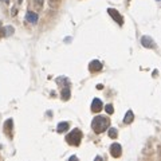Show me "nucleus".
I'll return each instance as SVG.
<instances>
[{
    "label": "nucleus",
    "mask_w": 161,
    "mask_h": 161,
    "mask_svg": "<svg viewBox=\"0 0 161 161\" xmlns=\"http://www.w3.org/2000/svg\"><path fill=\"white\" fill-rule=\"evenodd\" d=\"M110 121L107 117H103V115H98V117H95L93 120V122H91V128H93V130L95 131V133H102V131H105L107 129V126H109Z\"/></svg>",
    "instance_id": "nucleus-1"
},
{
    "label": "nucleus",
    "mask_w": 161,
    "mask_h": 161,
    "mask_svg": "<svg viewBox=\"0 0 161 161\" xmlns=\"http://www.w3.org/2000/svg\"><path fill=\"white\" fill-rule=\"evenodd\" d=\"M80 140H82V131L79 129H74L66 136V141L72 146H78L80 144Z\"/></svg>",
    "instance_id": "nucleus-2"
},
{
    "label": "nucleus",
    "mask_w": 161,
    "mask_h": 161,
    "mask_svg": "<svg viewBox=\"0 0 161 161\" xmlns=\"http://www.w3.org/2000/svg\"><path fill=\"white\" fill-rule=\"evenodd\" d=\"M122 148H121V145L118 144V142H114V144L110 145V154L113 156L114 158H118L121 156V153H122Z\"/></svg>",
    "instance_id": "nucleus-3"
},
{
    "label": "nucleus",
    "mask_w": 161,
    "mask_h": 161,
    "mask_svg": "<svg viewBox=\"0 0 161 161\" xmlns=\"http://www.w3.org/2000/svg\"><path fill=\"white\" fill-rule=\"evenodd\" d=\"M107 13H109L110 16H112L113 19H114L117 23H120L121 26H122V23H123V19H122V16L120 15V13L117 12V11L114 10V8H107Z\"/></svg>",
    "instance_id": "nucleus-4"
},
{
    "label": "nucleus",
    "mask_w": 161,
    "mask_h": 161,
    "mask_svg": "<svg viewBox=\"0 0 161 161\" xmlns=\"http://www.w3.org/2000/svg\"><path fill=\"white\" fill-rule=\"evenodd\" d=\"M141 43H142V46L146 47V48H156L154 40H153L150 36H142L141 38Z\"/></svg>",
    "instance_id": "nucleus-5"
},
{
    "label": "nucleus",
    "mask_w": 161,
    "mask_h": 161,
    "mask_svg": "<svg viewBox=\"0 0 161 161\" xmlns=\"http://www.w3.org/2000/svg\"><path fill=\"white\" fill-rule=\"evenodd\" d=\"M102 106H103V105H102V101H101V99H98V98L93 99V102H91V110H93L94 113L101 112Z\"/></svg>",
    "instance_id": "nucleus-6"
},
{
    "label": "nucleus",
    "mask_w": 161,
    "mask_h": 161,
    "mask_svg": "<svg viewBox=\"0 0 161 161\" xmlns=\"http://www.w3.org/2000/svg\"><path fill=\"white\" fill-rule=\"evenodd\" d=\"M38 13H35V12H32V11H28L27 12V15H26V20L28 21V23H31V24H36L38 23Z\"/></svg>",
    "instance_id": "nucleus-7"
},
{
    "label": "nucleus",
    "mask_w": 161,
    "mask_h": 161,
    "mask_svg": "<svg viewBox=\"0 0 161 161\" xmlns=\"http://www.w3.org/2000/svg\"><path fill=\"white\" fill-rule=\"evenodd\" d=\"M101 69H102V63L99 61H93V62H90V64H89V70H90L91 72L99 71Z\"/></svg>",
    "instance_id": "nucleus-8"
},
{
    "label": "nucleus",
    "mask_w": 161,
    "mask_h": 161,
    "mask_svg": "<svg viewBox=\"0 0 161 161\" xmlns=\"http://www.w3.org/2000/svg\"><path fill=\"white\" fill-rule=\"evenodd\" d=\"M13 31H15V30H13L12 26H5L3 30H0V32H3V35H4V36H10V35H12Z\"/></svg>",
    "instance_id": "nucleus-9"
},
{
    "label": "nucleus",
    "mask_w": 161,
    "mask_h": 161,
    "mask_svg": "<svg viewBox=\"0 0 161 161\" xmlns=\"http://www.w3.org/2000/svg\"><path fill=\"white\" fill-rule=\"evenodd\" d=\"M69 122H61L58 126H56V130H58V133H64V131H67V129H69Z\"/></svg>",
    "instance_id": "nucleus-10"
},
{
    "label": "nucleus",
    "mask_w": 161,
    "mask_h": 161,
    "mask_svg": "<svg viewBox=\"0 0 161 161\" xmlns=\"http://www.w3.org/2000/svg\"><path fill=\"white\" fill-rule=\"evenodd\" d=\"M133 120H134V114H133V112H131V110H129V112L125 114L123 122H125V123H131V122H133Z\"/></svg>",
    "instance_id": "nucleus-11"
},
{
    "label": "nucleus",
    "mask_w": 161,
    "mask_h": 161,
    "mask_svg": "<svg viewBox=\"0 0 161 161\" xmlns=\"http://www.w3.org/2000/svg\"><path fill=\"white\" fill-rule=\"evenodd\" d=\"M70 95H71V93H70V89H69V86H66V89H63V90H62V98L67 101V99L70 98Z\"/></svg>",
    "instance_id": "nucleus-12"
},
{
    "label": "nucleus",
    "mask_w": 161,
    "mask_h": 161,
    "mask_svg": "<svg viewBox=\"0 0 161 161\" xmlns=\"http://www.w3.org/2000/svg\"><path fill=\"white\" fill-rule=\"evenodd\" d=\"M118 136V130L115 128H110L109 129V137L110 138H117Z\"/></svg>",
    "instance_id": "nucleus-13"
},
{
    "label": "nucleus",
    "mask_w": 161,
    "mask_h": 161,
    "mask_svg": "<svg viewBox=\"0 0 161 161\" xmlns=\"http://www.w3.org/2000/svg\"><path fill=\"white\" fill-rule=\"evenodd\" d=\"M12 125H13V122H12V120H7L5 121V123H4V129H5V131H10L11 129H12Z\"/></svg>",
    "instance_id": "nucleus-14"
},
{
    "label": "nucleus",
    "mask_w": 161,
    "mask_h": 161,
    "mask_svg": "<svg viewBox=\"0 0 161 161\" xmlns=\"http://www.w3.org/2000/svg\"><path fill=\"white\" fill-rule=\"evenodd\" d=\"M105 110H106L107 114H113V113H114V107H113V105H110V103L105 106Z\"/></svg>",
    "instance_id": "nucleus-15"
},
{
    "label": "nucleus",
    "mask_w": 161,
    "mask_h": 161,
    "mask_svg": "<svg viewBox=\"0 0 161 161\" xmlns=\"http://www.w3.org/2000/svg\"><path fill=\"white\" fill-rule=\"evenodd\" d=\"M35 3H36L38 5H43V0H35Z\"/></svg>",
    "instance_id": "nucleus-16"
},
{
    "label": "nucleus",
    "mask_w": 161,
    "mask_h": 161,
    "mask_svg": "<svg viewBox=\"0 0 161 161\" xmlns=\"http://www.w3.org/2000/svg\"><path fill=\"white\" fill-rule=\"evenodd\" d=\"M3 3H10V0H1Z\"/></svg>",
    "instance_id": "nucleus-17"
},
{
    "label": "nucleus",
    "mask_w": 161,
    "mask_h": 161,
    "mask_svg": "<svg viewBox=\"0 0 161 161\" xmlns=\"http://www.w3.org/2000/svg\"><path fill=\"white\" fill-rule=\"evenodd\" d=\"M0 27H1V21H0Z\"/></svg>",
    "instance_id": "nucleus-18"
}]
</instances>
